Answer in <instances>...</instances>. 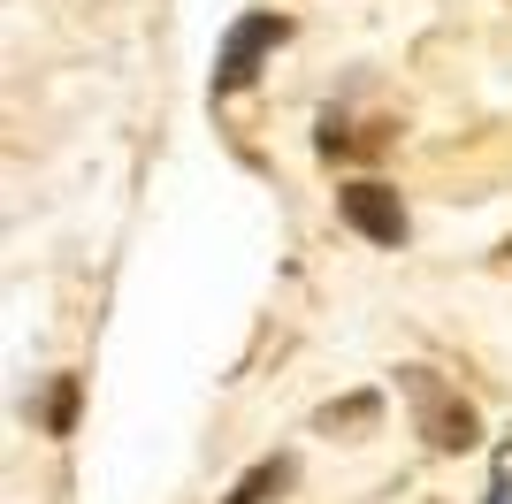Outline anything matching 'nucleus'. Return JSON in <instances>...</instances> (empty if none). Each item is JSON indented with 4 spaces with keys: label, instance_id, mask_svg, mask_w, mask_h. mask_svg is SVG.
Segmentation results:
<instances>
[{
    "label": "nucleus",
    "instance_id": "nucleus-1",
    "mask_svg": "<svg viewBox=\"0 0 512 504\" xmlns=\"http://www.w3.org/2000/svg\"><path fill=\"white\" fill-rule=\"evenodd\" d=\"M398 390L413 398V420H421V436L436 443V451H474V443H482L474 405L459 398V390H444L428 367H398Z\"/></svg>",
    "mask_w": 512,
    "mask_h": 504
},
{
    "label": "nucleus",
    "instance_id": "nucleus-2",
    "mask_svg": "<svg viewBox=\"0 0 512 504\" xmlns=\"http://www.w3.org/2000/svg\"><path fill=\"white\" fill-rule=\"evenodd\" d=\"M283 39H291V16H237L230 39H222V54H214V100L245 92V84L260 77V62H268Z\"/></svg>",
    "mask_w": 512,
    "mask_h": 504
},
{
    "label": "nucleus",
    "instance_id": "nucleus-3",
    "mask_svg": "<svg viewBox=\"0 0 512 504\" xmlns=\"http://www.w3.org/2000/svg\"><path fill=\"white\" fill-rule=\"evenodd\" d=\"M337 214L367 237V245H406V207H398V191L375 184V176L344 184V191H337Z\"/></svg>",
    "mask_w": 512,
    "mask_h": 504
},
{
    "label": "nucleus",
    "instance_id": "nucleus-4",
    "mask_svg": "<svg viewBox=\"0 0 512 504\" xmlns=\"http://www.w3.org/2000/svg\"><path fill=\"white\" fill-rule=\"evenodd\" d=\"M291 474H299V466H291V459H260L253 474H245V482L230 489V504H268V497H276V489H291Z\"/></svg>",
    "mask_w": 512,
    "mask_h": 504
},
{
    "label": "nucleus",
    "instance_id": "nucleus-5",
    "mask_svg": "<svg viewBox=\"0 0 512 504\" xmlns=\"http://www.w3.org/2000/svg\"><path fill=\"white\" fill-rule=\"evenodd\" d=\"M375 413H383L375 398H344V405H321L314 428H360V420H375Z\"/></svg>",
    "mask_w": 512,
    "mask_h": 504
},
{
    "label": "nucleus",
    "instance_id": "nucleus-6",
    "mask_svg": "<svg viewBox=\"0 0 512 504\" xmlns=\"http://www.w3.org/2000/svg\"><path fill=\"white\" fill-rule=\"evenodd\" d=\"M69 420H77V382H54V398H46V428H54V436H62V428H69Z\"/></svg>",
    "mask_w": 512,
    "mask_h": 504
},
{
    "label": "nucleus",
    "instance_id": "nucleus-7",
    "mask_svg": "<svg viewBox=\"0 0 512 504\" xmlns=\"http://www.w3.org/2000/svg\"><path fill=\"white\" fill-rule=\"evenodd\" d=\"M490 504H512V482H497V489H490Z\"/></svg>",
    "mask_w": 512,
    "mask_h": 504
}]
</instances>
